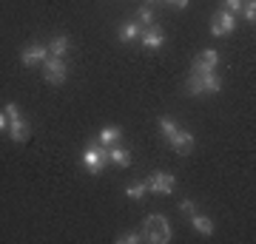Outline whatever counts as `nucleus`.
Returning a JSON list of instances; mask_svg holds the SVG:
<instances>
[{
  "instance_id": "obj_8",
  "label": "nucleus",
  "mask_w": 256,
  "mask_h": 244,
  "mask_svg": "<svg viewBox=\"0 0 256 244\" xmlns=\"http://www.w3.org/2000/svg\"><path fill=\"white\" fill-rule=\"evenodd\" d=\"M220 65V54L214 51V48H205L196 60H194V65H191V74H205V71H214Z\"/></svg>"
},
{
  "instance_id": "obj_15",
  "label": "nucleus",
  "mask_w": 256,
  "mask_h": 244,
  "mask_svg": "<svg viewBox=\"0 0 256 244\" xmlns=\"http://www.w3.org/2000/svg\"><path fill=\"white\" fill-rule=\"evenodd\" d=\"M191 225H194V230H196V233H202V236H214V219L194 213V216H191Z\"/></svg>"
},
{
  "instance_id": "obj_6",
  "label": "nucleus",
  "mask_w": 256,
  "mask_h": 244,
  "mask_svg": "<svg viewBox=\"0 0 256 244\" xmlns=\"http://www.w3.org/2000/svg\"><path fill=\"white\" fill-rule=\"evenodd\" d=\"M46 57H48V45L32 43V45H26V48L20 51V63L26 65V68H32V65H43Z\"/></svg>"
},
{
  "instance_id": "obj_5",
  "label": "nucleus",
  "mask_w": 256,
  "mask_h": 244,
  "mask_svg": "<svg viewBox=\"0 0 256 244\" xmlns=\"http://www.w3.org/2000/svg\"><path fill=\"white\" fill-rule=\"evenodd\" d=\"M234 28H236V14L228 11V9L216 11V17H214V23H210V34L214 37H225V34H230Z\"/></svg>"
},
{
  "instance_id": "obj_11",
  "label": "nucleus",
  "mask_w": 256,
  "mask_h": 244,
  "mask_svg": "<svg viewBox=\"0 0 256 244\" xmlns=\"http://www.w3.org/2000/svg\"><path fill=\"white\" fill-rule=\"evenodd\" d=\"M108 162L117 165V168H128L131 165V151L128 148H122V145H108Z\"/></svg>"
},
{
  "instance_id": "obj_17",
  "label": "nucleus",
  "mask_w": 256,
  "mask_h": 244,
  "mask_svg": "<svg viewBox=\"0 0 256 244\" xmlns=\"http://www.w3.org/2000/svg\"><path fill=\"white\" fill-rule=\"evenodd\" d=\"M176 131H180V125H176V122H174L171 117H160V134L165 136V142H168V139H171V136H174Z\"/></svg>"
},
{
  "instance_id": "obj_12",
  "label": "nucleus",
  "mask_w": 256,
  "mask_h": 244,
  "mask_svg": "<svg viewBox=\"0 0 256 244\" xmlns=\"http://www.w3.org/2000/svg\"><path fill=\"white\" fill-rule=\"evenodd\" d=\"M142 28H146V26H142L140 20H128V23L120 26V40H122V43H134V40L142 34Z\"/></svg>"
},
{
  "instance_id": "obj_25",
  "label": "nucleus",
  "mask_w": 256,
  "mask_h": 244,
  "mask_svg": "<svg viewBox=\"0 0 256 244\" xmlns=\"http://www.w3.org/2000/svg\"><path fill=\"white\" fill-rule=\"evenodd\" d=\"M242 3H245V0H225V9L236 14V11H242Z\"/></svg>"
},
{
  "instance_id": "obj_16",
  "label": "nucleus",
  "mask_w": 256,
  "mask_h": 244,
  "mask_svg": "<svg viewBox=\"0 0 256 244\" xmlns=\"http://www.w3.org/2000/svg\"><path fill=\"white\" fill-rule=\"evenodd\" d=\"M46 45H48V54H52V57H66L72 43H68V37L60 34V37H54V40H52V43H46Z\"/></svg>"
},
{
  "instance_id": "obj_4",
  "label": "nucleus",
  "mask_w": 256,
  "mask_h": 244,
  "mask_svg": "<svg viewBox=\"0 0 256 244\" xmlns=\"http://www.w3.org/2000/svg\"><path fill=\"white\" fill-rule=\"evenodd\" d=\"M146 185H148V193H162V196H168V193L176 190V176L168 171H154L146 179Z\"/></svg>"
},
{
  "instance_id": "obj_18",
  "label": "nucleus",
  "mask_w": 256,
  "mask_h": 244,
  "mask_svg": "<svg viewBox=\"0 0 256 244\" xmlns=\"http://www.w3.org/2000/svg\"><path fill=\"white\" fill-rule=\"evenodd\" d=\"M185 94H188V97H200V94H205V91H202L200 74H191V77H188V82H185Z\"/></svg>"
},
{
  "instance_id": "obj_26",
  "label": "nucleus",
  "mask_w": 256,
  "mask_h": 244,
  "mask_svg": "<svg viewBox=\"0 0 256 244\" xmlns=\"http://www.w3.org/2000/svg\"><path fill=\"white\" fill-rule=\"evenodd\" d=\"M160 3H165V6H174V9H185V6H188V0H160Z\"/></svg>"
},
{
  "instance_id": "obj_27",
  "label": "nucleus",
  "mask_w": 256,
  "mask_h": 244,
  "mask_svg": "<svg viewBox=\"0 0 256 244\" xmlns=\"http://www.w3.org/2000/svg\"><path fill=\"white\" fill-rule=\"evenodd\" d=\"M6 128H9V117H6V114H3V111H0V134H3V131H6Z\"/></svg>"
},
{
  "instance_id": "obj_21",
  "label": "nucleus",
  "mask_w": 256,
  "mask_h": 244,
  "mask_svg": "<svg viewBox=\"0 0 256 244\" xmlns=\"http://www.w3.org/2000/svg\"><path fill=\"white\" fill-rule=\"evenodd\" d=\"M242 14H245L248 23H254L256 20V3L254 0H245V3H242Z\"/></svg>"
},
{
  "instance_id": "obj_24",
  "label": "nucleus",
  "mask_w": 256,
  "mask_h": 244,
  "mask_svg": "<svg viewBox=\"0 0 256 244\" xmlns=\"http://www.w3.org/2000/svg\"><path fill=\"white\" fill-rule=\"evenodd\" d=\"M3 114H6L9 119H18V117H20V108H18V102H6V105H3Z\"/></svg>"
},
{
  "instance_id": "obj_23",
  "label": "nucleus",
  "mask_w": 256,
  "mask_h": 244,
  "mask_svg": "<svg viewBox=\"0 0 256 244\" xmlns=\"http://www.w3.org/2000/svg\"><path fill=\"white\" fill-rule=\"evenodd\" d=\"M117 242H120V244H137V242H142V236H140L137 230H134V233H122V236L117 239Z\"/></svg>"
},
{
  "instance_id": "obj_2",
  "label": "nucleus",
  "mask_w": 256,
  "mask_h": 244,
  "mask_svg": "<svg viewBox=\"0 0 256 244\" xmlns=\"http://www.w3.org/2000/svg\"><path fill=\"white\" fill-rule=\"evenodd\" d=\"M82 168H86V171L92 173V176H97V173H102L106 171V168H108V145H88V148H86V151H82Z\"/></svg>"
},
{
  "instance_id": "obj_22",
  "label": "nucleus",
  "mask_w": 256,
  "mask_h": 244,
  "mask_svg": "<svg viewBox=\"0 0 256 244\" xmlns=\"http://www.w3.org/2000/svg\"><path fill=\"white\" fill-rule=\"evenodd\" d=\"M176 208H180V213H185V216H194V213H196V202H194V199H182Z\"/></svg>"
},
{
  "instance_id": "obj_13",
  "label": "nucleus",
  "mask_w": 256,
  "mask_h": 244,
  "mask_svg": "<svg viewBox=\"0 0 256 244\" xmlns=\"http://www.w3.org/2000/svg\"><path fill=\"white\" fill-rule=\"evenodd\" d=\"M200 80H202V91H205V94H220L222 80L216 77V71H205V74H200Z\"/></svg>"
},
{
  "instance_id": "obj_3",
  "label": "nucleus",
  "mask_w": 256,
  "mask_h": 244,
  "mask_svg": "<svg viewBox=\"0 0 256 244\" xmlns=\"http://www.w3.org/2000/svg\"><path fill=\"white\" fill-rule=\"evenodd\" d=\"M66 77H68V68H66L63 57H52L48 54L46 60H43V80H46L48 85H63Z\"/></svg>"
},
{
  "instance_id": "obj_20",
  "label": "nucleus",
  "mask_w": 256,
  "mask_h": 244,
  "mask_svg": "<svg viewBox=\"0 0 256 244\" xmlns=\"http://www.w3.org/2000/svg\"><path fill=\"white\" fill-rule=\"evenodd\" d=\"M137 20L142 23V26H154V9H151V6H140Z\"/></svg>"
},
{
  "instance_id": "obj_1",
  "label": "nucleus",
  "mask_w": 256,
  "mask_h": 244,
  "mask_svg": "<svg viewBox=\"0 0 256 244\" xmlns=\"http://www.w3.org/2000/svg\"><path fill=\"white\" fill-rule=\"evenodd\" d=\"M140 236H142V242H151V244H168L171 239H174V233H171V225H168V219H165L162 213L148 216L146 222H142V230H140Z\"/></svg>"
},
{
  "instance_id": "obj_7",
  "label": "nucleus",
  "mask_w": 256,
  "mask_h": 244,
  "mask_svg": "<svg viewBox=\"0 0 256 244\" xmlns=\"http://www.w3.org/2000/svg\"><path fill=\"white\" fill-rule=\"evenodd\" d=\"M168 145H171V151H174V154L188 156V154L194 151V134H191V131H182V128H180V131H176V134L168 139Z\"/></svg>"
},
{
  "instance_id": "obj_14",
  "label": "nucleus",
  "mask_w": 256,
  "mask_h": 244,
  "mask_svg": "<svg viewBox=\"0 0 256 244\" xmlns=\"http://www.w3.org/2000/svg\"><path fill=\"white\" fill-rule=\"evenodd\" d=\"M120 136H122V128L106 125L100 134H97V142H100V145H114V142H120Z\"/></svg>"
},
{
  "instance_id": "obj_19",
  "label": "nucleus",
  "mask_w": 256,
  "mask_h": 244,
  "mask_svg": "<svg viewBox=\"0 0 256 244\" xmlns=\"http://www.w3.org/2000/svg\"><path fill=\"white\" fill-rule=\"evenodd\" d=\"M146 193H148V185H146V182H137V185H131V188L126 190V196H128L131 202H140Z\"/></svg>"
},
{
  "instance_id": "obj_9",
  "label": "nucleus",
  "mask_w": 256,
  "mask_h": 244,
  "mask_svg": "<svg viewBox=\"0 0 256 244\" xmlns=\"http://www.w3.org/2000/svg\"><path fill=\"white\" fill-rule=\"evenodd\" d=\"M140 43H142V48H148V51H156V48H162V45H165L162 28L146 26V28H142V34H140Z\"/></svg>"
},
{
  "instance_id": "obj_10",
  "label": "nucleus",
  "mask_w": 256,
  "mask_h": 244,
  "mask_svg": "<svg viewBox=\"0 0 256 244\" xmlns=\"http://www.w3.org/2000/svg\"><path fill=\"white\" fill-rule=\"evenodd\" d=\"M9 139L12 142H18V145H23V142H28V136H32V128H28V122L23 117H18V119H9Z\"/></svg>"
}]
</instances>
